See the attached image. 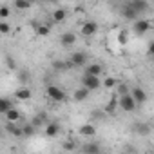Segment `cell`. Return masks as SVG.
I'll return each mask as SVG.
<instances>
[{
  "label": "cell",
  "instance_id": "obj_1",
  "mask_svg": "<svg viewBox=\"0 0 154 154\" xmlns=\"http://www.w3.org/2000/svg\"><path fill=\"white\" fill-rule=\"evenodd\" d=\"M82 87L91 93V91H96L98 87H102V82H100L98 76H87V74H84L82 76Z\"/></svg>",
  "mask_w": 154,
  "mask_h": 154
},
{
  "label": "cell",
  "instance_id": "obj_2",
  "mask_svg": "<svg viewBox=\"0 0 154 154\" xmlns=\"http://www.w3.org/2000/svg\"><path fill=\"white\" fill-rule=\"evenodd\" d=\"M127 6H129L138 17L143 15L145 11H149V2H147V0H132V2H129Z\"/></svg>",
  "mask_w": 154,
  "mask_h": 154
},
{
  "label": "cell",
  "instance_id": "obj_3",
  "mask_svg": "<svg viewBox=\"0 0 154 154\" xmlns=\"http://www.w3.org/2000/svg\"><path fill=\"white\" fill-rule=\"evenodd\" d=\"M47 96L53 98V102H63L65 100V93L56 85H47Z\"/></svg>",
  "mask_w": 154,
  "mask_h": 154
},
{
  "label": "cell",
  "instance_id": "obj_4",
  "mask_svg": "<svg viewBox=\"0 0 154 154\" xmlns=\"http://www.w3.org/2000/svg\"><path fill=\"white\" fill-rule=\"evenodd\" d=\"M118 105H120L125 112H132V111L136 109V103H134V100L131 98V94H127V96H120V98H118Z\"/></svg>",
  "mask_w": 154,
  "mask_h": 154
},
{
  "label": "cell",
  "instance_id": "obj_5",
  "mask_svg": "<svg viewBox=\"0 0 154 154\" xmlns=\"http://www.w3.org/2000/svg\"><path fill=\"white\" fill-rule=\"evenodd\" d=\"M129 94H131V98L134 100V103H136V105H141V103H145V102H147V93H145L141 87H134Z\"/></svg>",
  "mask_w": 154,
  "mask_h": 154
},
{
  "label": "cell",
  "instance_id": "obj_6",
  "mask_svg": "<svg viewBox=\"0 0 154 154\" xmlns=\"http://www.w3.org/2000/svg\"><path fill=\"white\" fill-rule=\"evenodd\" d=\"M69 62L72 63V67H82V65L87 63V54L82 53V51H76V53L71 54V60Z\"/></svg>",
  "mask_w": 154,
  "mask_h": 154
},
{
  "label": "cell",
  "instance_id": "obj_7",
  "mask_svg": "<svg viewBox=\"0 0 154 154\" xmlns=\"http://www.w3.org/2000/svg\"><path fill=\"white\" fill-rule=\"evenodd\" d=\"M149 29H150V22H149V20H145V18L134 20V33H136V35H145Z\"/></svg>",
  "mask_w": 154,
  "mask_h": 154
},
{
  "label": "cell",
  "instance_id": "obj_8",
  "mask_svg": "<svg viewBox=\"0 0 154 154\" xmlns=\"http://www.w3.org/2000/svg\"><path fill=\"white\" fill-rule=\"evenodd\" d=\"M82 35L84 36H93V35H96V31H98V24L96 22H93V20H87V22H84L82 24Z\"/></svg>",
  "mask_w": 154,
  "mask_h": 154
},
{
  "label": "cell",
  "instance_id": "obj_9",
  "mask_svg": "<svg viewBox=\"0 0 154 154\" xmlns=\"http://www.w3.org/2000/svg\"><path fill=\"white\" fill-rule=\"evenodd\" d=\"M60 44H62L63 47H69V45L76 44V35H74V33H71V31L62 33V36H60Z\"/></svg>",
  "mask_w": 154,
  "mask_h": 154
},
{
  "label": "cell",
  "instance_id": "obj_10",
  "mask_svg": "<svg viewBox=\"0 0 154 154\" xmlns=\"http://www.w3.org/2000/svg\"><path fill=\"white\" fill-rule=\"evenodd\" d=\"M82 152L84 154H100L102 150H100V145L96 141H89V143H85L82 147Z\"/></svg>",
  "mask_w": 154,
  "mask_h": 154
},
{
  "label": "cell",
  "instance_id": "obj_11",
  "mask_svg": "<svg viewBox=\"0 0 154 154\" xmlns=\"http://www.w3.org/2000/svg\"><path fill=\"white\" fill-rule=\"evenodd\" d=\"M15 98L20 100V102H27V100L31 98L29 87H20V89H17V91H15Z\"/></svg>",
  "mask_w": 154,
  "mask_h": 154
},
{
  "label": "cell",
  "instance_id": "obj_12",
  "mask_svg": "<svg viewBox=\"0 0 154 154\" xmlns=\"http://www.w3.org/2000/svg\"><path fill=\"white\" fill-rule=\"evenodd\" d=\"M102 71H103V69H102L100 63H91V65L85 67V72H84V74H87V76H100Z\"/></svg>",
  "mask_w": 154,
  "mask_h": 154
},
{
  "label": "cell",
  "instance_id": "obj_13",
  "mask_svg": "<svg viewBox=\"0 0 154 154\" xmlns=\"http://www.w3.org/2000/svg\"><path fill=\"white\" fill-rule=\"evenodd\" d=\"M20 116H22V114H20V111H18V109H15V107H13V109H9V111L6 112L8 123H15V122H18V120H20Z\"/></svg>",
  "mask_w": 154,
  "mask_h": 154
},
{
  "label": "cell",
  "instance_id": "obj_14",
  "mask_svg": "<svg viewBox=\"0 0 154 154\" xmlns=\"http://www.w3.org/2000/svg\"><path fill=\"white\" fill-rule=\"evenodd\" d=\"M134 132L140 134V136H147L150 132V125L149 123H136L134 125Z\"/></svg>",
  "mask_w": 154,
  "mask_h": 154
},
{
  "label": "cell",
  "instance_id": "obj_15",
  "mask_svg": "<svg viewBox=\"0 0 154 154\" xmlns=\"http://www.w3.org/2000/svg\"><path fill=\"white\" fill-rule=\"evenodd\" d=\"M80 134L82 136H94L96 134V127L93 123H85V125L80 127Z\"/></svg>",
  "mask_w": 154,
  "mask_h": 154
},
{
  "label": "cell",
  "instance_id": "obj_16",
  "mask_svg": "<svg viewBox=\"0 0 154 154\" xmlns=\"http://www.w3.org/2000/svg\"><path fill=\"white\" fill-rule=\"evenodd\" d=\"M87 96H89V91H87V89H84V87L76 89V91H74V94H72L74 102H84V100H85Z\"/></svg>",
  "mask_w": 154,
  "mask_h": 154
},
{
  "label": "cell",
  "instance_id": "obj_17",
  "mask_svg": "<svg viewBox=\"0 0 154 154\" xmlns=\"http://www.w3.org/2000/svg\"><path fill=\"white\" fill-rule=\"evenodd\" d=\"M65 18H67V11H65V9L60 8V9H54V11H53V22H58V24H60V22H63Z\"/></svg>",
  "mask_w": 154,
  "mask_h": 154
},
{
  "label": "cell",
  "instance_id": "obj_18",
  "mask_svg": "<svg viewBox=\"0 0 154 154\" xmlns=\"http://www.w3.org/2000/svg\"><path fill=\"white\" fill-rule=\"evenodd\" d=\"M58 132H60V125H58V123H47V125H45V134H47L49 138L56 136Z\"/></svg>",
  "mask_w": 154,
  "mask_h": 154
},
{
  "label": "cell",
  "instance_id": "obj_19",
  "mask_svg": "<svg viewBox=\"0 0 154 154\" xmlns=\"http://www.w3.org/2000/svg\"><path fill=\"white\" fill-rule=\"evenodd\" d=\"M69 67H72L71 62H62V60H54V62H53V69H54V71H65V69H69Z\"/></svg>",
  "mask_w": 154,
  "mask_h": 154
},
{
  "label": "cell",
  "instance_id": "obj_20",
  "mask_svg": "<svg viewBox=\"0 0 154 154\" xmlns=\"http://www.w3.org/2000/svg\"><path fill=\"white\" fill-rule=\"evenodd\" d=\"M9 109H13V103L8 98H0V114H6Z\"/></svg>",
  "mask_w": 154,
  "mask_h": 154
},
{
  "label": "cell",
  "instance_id": "obj_21",
  "mask_svg": "<svg viewBox=\"0 0 154 154\" xmlns=\"http://www.w3.org/2000/svg\"><path fill=\"white\" fill-rule=\"evenodd\" d=\"M31 6H33V4L29 2V0H15V8H17V9H24V11H26V9H29Z\"/></svg>",
  "mask_w": 154,
  "mask_h": 154
},
{
  "label": "cell",
  "instance_id": "obj_22",
  "mask_svg": "<svg viewBox=\"0 0 154 154\" xmlns=\"http://www.w3.org/2000/svg\"><path fill=\"white\" fill-rule=\"evenodd\" d=\"M6 129H8V132H11L13 136H22V129H20V127H17L15 123H8V125H6Z\"/></svg>",
  "mask_w": 154,
  "mask_h": 154
},
{
  "label": "cell",
  "instance_id": "obj_23",
  "mask_svg": "<svg viewBox=\"0 0 154 154\" xmlns=\"http://www.w3.org/2000/svg\"><path fill=\"white\" fill-rule=\"evenodd\" d=\"M123 17H125V18H129V20H138V15H136L129 6H125V8H123Z\"/></svg>",
  "mask_w": 154,
  "mask_h": 154
},
{
  "label": "cell",
  "instance_id": "obj_24",
  "mask_svg": "<svg viewBox=\"0 0 154 154\" xmlns=\"http://www.w3.org/2000/svg\"><path fill=\"white\" fill-rule=\"evenodd\" d=\"M116 107H118V98H112V100L105 105V112H107V114H112Z\"/></svg>",
  "mask_w": 154,
  "mask_h": 154
},
{
  "label": "cell",
  "instance_id": "obj_25",
  "mask_svg": "<svg viewBox=\"0 0 154 154\" xmlns=\"http://www.w3.org/2000/svg\"><path fill=\"white\" fill-rule=\"evenodd\" d=\"M20 129H22V136H33V134H35V131H36L31 123H26V125H24V127H20Z\"/></svg>",
  "mask_w": 154,
  "mask_h": 154
},
{
  "label": "cell",
  "instance_id": "obj_26",
  "mask_svg": "<svg viewBox=\"0 0 154 154\" xmlns=\"http://www.w3.org/2000/svg\"><path fill=\"white\" fill-rule=\"evenodd\" d=\"M49 33H51V29H49V26H45V24H42V26L36 27V35H40V36H47Z\"/></svg>",
  "mask_w": 154,
  "mask_h": 154
},
{
  "label": "cell",
  "instance_id": "obj_27",
  "mask_svg": "<svg viewBox=\"0 0 154 154\" xmlns=\"http://www.w3.org/2000/svg\"><path fill=\"white\" fill-rule=\"evenodd\" d=\"M129 93H131V91H129V87H127L125 84H120V85H118V98H120V96H127Z\"/></svg>",
  "mask_w": 154,
  "mask_h": 154
},
{
  "label": "cell",
  "instance_id": "obj_28",
  "mask_svg": "<svg viewBox=\"0 0 154 154\" xmlns=\"http://www.w3.org/2000/svg\"><path fill=\"white\" fill-rule=\"evenodd\" d=\"M102 85H103V87H107V89H111V87H114V85H116V80L112 78V76H109V78H105V80H103V84H102Z\"/></svg>",
  "mask_w": 154,
  "mask_h": 154
},
{
  "label": "cell",
  "instance_id": "obj_29",
  "mask_svg": "<svg viewBox=\"0 0 154 154\" xmlns=\"http://www.w3.org/2000/svg\"><path fill=\"white\" fill-rule=\"evenodd\" d=\"M11 31V26L8 22H0V35H8Z\"/></svg>",
  "mask_w": 154,
  "mask_h": 154
},
{
  "label": "cell",
  "instance_id": "obj_30",
  "mask_svg": "<svg viewBox=\"0 0 154 154\" xmlns=\"http://www.w3.org/2000/svg\"><path fill=\"white\" fill-rule=\"evenodd\" d=\"M127 38H129V36H127V31H125V29H122V31H120V35H118V42H120V44H125V42H127Z\"/></svg>",
  "mask_w": 154,
  "mask_h": 154
},
{
  "label": "cell",
  "instance_id": "obj_31",
  "mask_svg": "<svg viewBox=\"0 0 154 154\" xmlns=\"http://www.w3.org/2000/svg\"><path fill=\"white\" fill-rule=\"evenodd\" d=\"M8 17H9V8L2 6V8H0V18H8Z\"/></svg>",
  "mask_w": 154,
  "mask_h": 154
},
{
  "label": "cell",
  "instance_id": "obj_32",
  "mask_svg": "<svg viewBox=\"0 0 154 154\" xmlns=\"http://www.w3.org/2000/svg\"><path fill=\"white\" fill-rule=\"evenodd\" d=\"M6 63H8V67H11V69H15V67H17V63H15V60H13L11 56H8V60H6Z\"/></svg>",
  "mask_w": 154,
  "mask_h": 154
},
{
  "label": "cell",
  "instance_id": "obj_33",
  "mask_svg": "<svg viewBox=\"0 0 154 154\" xmlns=\"http://www.w3.org/2000/svg\"><path fill=\"white\" fill-rule=\"evenodd\" d=\"M27 78H29V74H27V72H26V71H24V72H20V74H18V80H20V82H24V80H27Z\"/></svg>",
  "mask_w": 154,
  "mask_h": 154
},
{
  "label": "cell",
  "instance_id": "obj_34",
  "mask_svg": "<svg viewBox=\"0 0 154 154\" xmlns=\"http://www.w3.org/2000/svg\"><path fill=\"white\" fill-rule=\"evenodd\" d=\"M63 147H65V150H72V149H74V143H72V141H65Z\"/></svg>",
  "mask_w": 154,
  "mask_h": 154
},
{
  "label": "cell",
  "instance_id": "obj_35",
  "mask_svg": "<svg viewBox=\"0 0 154 154\" xmlns=\"http://www.w3.org/2000/svg\"><path fill=\"white\" fill-rule=\"evenodd\" d=\"M100 154H105V152H100Z\"/></svg>",
  "mask_w": 154,
  "mask_h": 154
}]
</instances>
